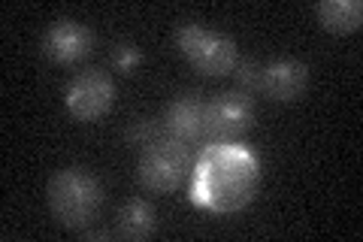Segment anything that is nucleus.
<instances>
[{"instance_id":"obj_6","label":"nucleus","mask_w":363,"mask_h":242,"mask_svg":"<svg viewBox=\"0 0 363 242\" xmlns=\"http://www.w3.org/2000/svg\"><path fill=\"white\" fill-rule=\"evenodd\" d=\"M112 100H116V82L104 70H85L73 76L64 91V106L79 121H97L112 109Z\"/></svg>"},{"instance_id":"obj_4","label":"nucleus","mask_w":363,"mask_h":242,"mask_svg":"<svg viewBox=\"0 0 363 242\" xmlns=\"http://www.w3.org/2000/svg\"><path fill=\"white\" fill-rule=\"evenodd\" d=\"M191 152L185 143H176V140H161L149 148H143L140 155V182L143 188L157 191V194H169L176 191L185 176H191Z\"/></svg>"},{"instance_id":"obj_13","label":"nucleus","mask_w":363,"mask_h":242,"mask_svg":"<svg viewBox=\"0 0 363 242\" xmlns=\"http://www.w3.org/2000/svg\"><path fill=\"white\" fill-rule=\"evenodd\" d=\"M260 76H264V64L260 61H236V67H233L236 85H240V91L248 97H252L255 91H260Z\"/></svg>"},{"instance_id":"obj_12","label":"nucleus","mask_w":363,"mask_h":242,"mask_svg":"<svg viewBox=\"0 0 363 242\" xmlns=\"http://www.w3.org/2000/svg\"><path fill=\"white\" fill-rule=\"evenodd\" d=\"M128 140H130V145H140V148H149L155 143L167 140L164 121H157V119H136L128 128Z\"/></svg>"},{"instance_id":"obj_3","label":"nucleus","mask_w":363,"mask_h":242,"mask_svg":"<svg viewBox=\"0 0 363 242\" xmlns=\"http://www.w3.org/2000/svg\"><path fill=\"white\" fill-rule=\"evenodd\" d=\"M173 37H176V49L185 55L203 76L233 73L236 61H240L236 43L221 31L203 28L200 21H179Z\"/></svg>"},{"instance_id":"obj_9","label":"nucleus","mask_w":363,"mask_h":242,"mask_svg":"<svg viewBox=\"0 0 363 242\" xmlns=\"http://www.w3.org/2000/svg\"><path fill=\"white\" fill-rule=\"evenodd\" d=\"M203 106H206V103L197 100L194 94H182L169 103L164 119H161L169 140L185 143V145L203 140Z\"/></svg>"},{"instance_id":"obj_5","label":"nucleus","mask_w":363,"mask_h":242,"mask_svg":"<svg viewBox=\"0 0 363 242\" xmlns=\"http://www.w3.org/2000/svg\"><path fill=\"white\" fill-rule=\"evenodd\" d=\"M255 119V100L242 91H224L203 106V136L209 143H233Z\"/></svg>"},{"instance_id":"obj_2","label":"nucleus","mask_w":363,"mask_h":242,"mask_svg":"<svg viewBox=\"0 0 363 242\" xmlns=\"http://www.w3.org/2000/svg\"><path fill=\"white\" fill-rule=\"evenodd\" d=\"M49 206L58 224L67 230H88L104 206V188L91 172L70 167L49 179Z\"/></svg>"},{"instance_id":"obj_1","label":"nucleus","mask_w":363,"mask_h":242,"mask_svg":"<svg viewBox=\"0 0 363 242\" xmlns=\"http://www.w3.org/2000/svg\"><path fill=\"white\" fill-rule=\"evenodd\" d=\"M260 185V158L242 143H209L191 167L188 194L200 209L230 215L255 200Z\"/></svg>"},{"instance_id":"obj_14","label":"nucleus","mask_w":363,"mask_h":242,"mask_svg":"<svg viewBox=\"0 0 363 242\" xmlns=\"http://www.w3.org/2000/svg\"><path fill=\"white\" fill-rule=\"evenodd\" d=\"M140 64H143L140 45H133V43H118L116 49H112V67H116L118 73H133Z\"/></svg>"},{"instance_id":"obj_7","label":"nucleus","mask_w":363,"mask_h":242,"mask_svg":"<svg viewBox=\"0 0 363 242\" xmlns=\"http://www.w3.org/2000/svg\"><path fill=\"white\" fill-rule=\"evenodd\" d=\"M91 45H94V33H91L82 21L58 18L45 28L40 49L55 64H76L91 52Z\"/></svg>"},{"instance_id":"obj_10","label":"nucleus","mask_w":363,"mask_h":242,"mask_svg":"<svg viewBox=\"0 0 363 242\" xmlns=\"http://www.w3.org/2000/svg\"><path fill=\"white\" fill-rule=\"evenodd\" d=\"M318 18L333 33H351L363 25V4L360 0H321Z\"/></svg>"},{"instance_id":"obj_11","label":"nucleus","mask_w":363,"mask_h":242,"mask_svg":"<svg viewBox=\"0 0 363 242\" xmlns=\"http://www.w3.org/2000/svg\"><path fill=\"white\" fill-rule=\"evenodd\" d=\"M155 209L149 200L143 197H130L128 203L118 209V233L128 236V239H145L155 233Z\"/></svg>"},{"instance_id":"obj_8","label":"nucleus","mask_w":363,"mask_h":242,"mask_svg":"<svg viewBox=\"0 0 363 242\" xmlns=\"http://www.w3.org/2000/svg\"><path fill=\"white\" fill-rule=\"evenodd\" d=\"M306 85H309V67L297 57H279V61L264 64V76H260V91L272 100H297Z\"/></svg>"}]
</instances>
